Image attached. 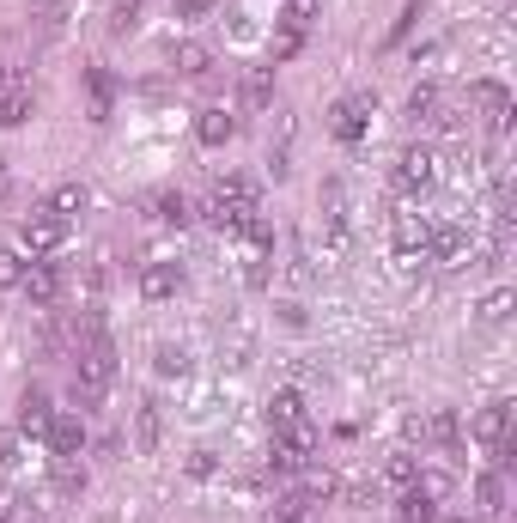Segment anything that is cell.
I'll list each match as a JSON object with an SVG mask.
<instances>
[{
  "mask_svg": "<svg viewBox=\"0 0 517 523\" xmlns=\"http://www.w3.org/2000/svg\"><path fill=\"white\" fill-rule=\"evenodd\" d=\"M19 244L31 250V262H37V256H55V250L67 244V219H55V213H31L25 226H19Z\"/></svg>",
  "mask_w": 517,
  "mask_h": 523,
  "instance_id": "obj_1",
  "label": "cell"
},
{
  "mask_svg": "<svg viewBox=\"0 0 517 523\" xmlns=\"http://www.w3.org/2000/svg\"><path fill=\"white\" fill-rule=\"evenodd\" d=\"M426 250H432L438 262H445V268H469V262H475V238H469L463 226H438Z\"/></svg>",
  "mask_w": 517,
  "mask_h": 523,
  "instance_id": "obj_2",
  "label": "cell"
},
{
  "mask_svg": "<svg viewBox=\"0 0 517 523\" xmlns=\"http://www.w3.org/2000/svg\"><path fill=\"white\" fill-rule=\"evenodd\" d=\"M426 244H432V219H420V213H396V256H402V262H420Z\"/></svg>",
  "mask_w": 517,
  "mask_h": 523,
  "instance_id": "obj_3",
  "label": "cell"
},
{
  "mask_svg": "<svg viewBox=\"0 0 517 523\" xmlns=\"http://www.w3.org/2000/svg\"><path fill=\"white\" fill-rule=\"evenodd\" d=\"M177 286H183V268L177 262H146L140 268V298H146V305H165Z\"/></svg>",
  "mask_w": 517,
  "mask_h": 523,
  "instance_id": "obj_4",
  "label": "cell"
},
{
  "mask_svg": "<svg viewBox=\"0 0 517 523\" xmlns=\"http://www.w3.org/2000/svg\"><path fill=\"white\" fill-rule=\"evenodd\" d=\"M438 177V153H432V146H408V153L396 159V183L402 189H426Z\"/></svg>",
  "mask_w": 517,
  "mask_h": 523,
  "instance_id": "obj_5",
  "label": "cell"
},
{
  "mask_svg": "<svg viewBox=\"0 0 517 523\" xmlns=\"http://www.w3.org/2000/svg\"><path fill=\"white\" fill-rule=\"evenodd\" d=\"M25 298H31L37 311H49L55 298H61V274H55V262H31V268H25Z\"/></svg>",
  "mask_w": 517,
  "mask_h": 523,
  "instance_id": "obj_6",
  "label": "cell"
},
{
  "mask_svg": "<svg viewBox=\"0 0 517 523\" xmlns=\"http://www.w3.org/2000/svg\"><path fill=\"white\" fill-rule=\"evenodd\" d=\"M335 493H341V481H335L329 469H317V463H305V469H299V487H292V499H299L305 511H311L317 499H335Z\"/></svg>",
  "mask_w": 517,
  "mask_h": 523,
  "instance_id": "obj_7",
  "label": "cell"
},
{
  "mask_svg": "<svg viewBox=\"0 0 517 523\" xmlns=\"http://www.w3.org/2000/svg\"><path fill=\"white\" fill-rule=\"evenodd\" d=\"M49 444H55V457H80L86 451V420L80 414H55L49 420Z\"/></svg>",
  "mask_w": 517,
  "mask_h": 523,
  "instance_id": "obj_8",
  "label": "cell"
},
{
  "mask_svg": "<svg viewBox=\"0 0 517 523\" xmlns=\"http://www.w3.org/2000/svg\"><path fill=\"white\" fill-rule=\"evenodd\" d=\"M469 98L487 110V122H493V128H505V122H511V92H505L499 80H475V92H469Z\"/></svg>",
  "mask_w": 517,
  "mask_h": 523,
  "instance_id": "obj_9",
  "label": "cell"
},
{
  "mask_svg": "<svg viewBox=\"0 0 517 523\" xmlns=\"http://www.w3.org/2000/svg\"><path fill=\"white\" fill-rule=\"evenodd\" d=\"M505 426H511V402H487L475 414V438L487 444V451H493V444H505Z\"/></svg>",
  "mask_w": 517,
  "mask_h": 523,
  "instance_id": "obj_10",
  "label": "cell"
},
{
  "mask_svg": "<svg viewBox=\"0 0 517 523\" xmlns=\"http://www.w3.org/2000/svg\"><path fill=\"white\" fill-rule=\"evenodd\" d=\"M49 420H55L49 396H43V390H25V402H19V432L37 438V432H49Z\"/></svg>",
  "mask_w": 517,
  "mask_h": 523,
  "instance_id": "obj_11",
  "label": "cell"
},
{
  "mask_svg": "<svg viewBox=\"0 0 517 523\" xmlns=\"http://www.w3.org/2000/svg\"><path fill=\"white\" fill-rule=\"evenodd\" d=\"M365 104H372V98H347V104H335V122H329V128H335V140H347V146H353V140L365 134Z\"/></svg>",
  "mask_w": 517,
  "mask_h": 523,
  "instance_id": "obj_12",
  "label": "cell"
},
{
  "mask_svg": "<svg viewBox=\"0 0 517 523\" xmlns=\"http://www.w3.org/2000/svg\"><path fill=\"white\" fill-rule=\"evenodd\" d=\"M195 134H201V146H226L232 134H238V122H232V110H201V122H195Z\"/></svg>",
  "mask_w": 517,
  "mask_h": 523,
  "instance_id": "obj_13",
  "label": "cell"
},
{
  "mask_svg": "<svg viewBox=\"0 0 517 523\" xmlns=\"http://www.w3.org/2000/svg\"><path fill=\"white\" fill-rule=\"evenodd\" d=\"M171 67L183 73V80H201V73L213 67V49H207V43H177V49H171Z\"/></svg>",
  "mask_w": 517,
  "mask_h": 523,
  "instance_id": "obj_14",
  "label": "cell"
},
{
  "mask_svg": "<svg viewBox=\"0 0 517 523\" xmlns=\"http://www.w3.org/2000/svg\"><path fill=\"white\" fill-rule=\"evenodd\" d=\"M414 493H420L426 505H445V499L457 493V481H451L445 469H414Z\"/></svg>",
  "mask_w": 517,
  "mask_h": 523,
  "instance_id": "obj_15",
  "label": "cell"
},
{
  "mask_svg": "<svg viewBox=\"0 0 517 523\" xmlns=\"http://www.w3.org/2000/svg\"><path fill=\"white\" fill-rule=\"evenodd\" d=\"M19 122H31V86H7L0 92V128H19Z\"/></svg>",
  "mask_w": 517,
  "mask_h": 523,
  "instance_id": "obj_16",
  "label": "cell"
},
{
  "mask_svg": "<svg viewBox=\"0 0 517 523\" xmlns=\"http://www.w3.org/2000/svg\"><path fill=\"white\" fill-rule=\"evenodd\" d=\"M86 92H92V122H104L110 104H116V80H110V67H92V73H86Z\"/></svg>",
  "mask_w": 517,
  "mask_h": 523,
  "instance_id": "obj_17",
  "label": "cell"
},
{
  "mask_svg": "<svg viewBox=\"0 0 517 523\" xmlns=\"http://www.w3.org/2000/svg\"><path fill=\"white\" fill-rule=\"evenodd\" d=\"M268 420H274V432L299 426V420H305V396H299V390H280V396L268 402Z\"/></svg>",
  "mask_w": 517,
  "mask_h": 523,
  "instance_id": "obj_18",
  "label": "cell"
},
{
  "mask_svg": "<svg viewBox=\"0 0 517 523\" xmlns=\"http://www.w3.org/2000/svg\"><path fill=\"white\" fill-rule=\"evenodd\" d=\"M86 201H92V195H86V183H61V189L49 195V207H43V213H55V219H73V213H86Z\"/></svg>",
  "mask_w": 517,
  "mask_h": 523,
  "instance_id": "obj_19",
  "label": "cell"
},
{
  "mask_svg": "<svg viewBox=\"0 0 517 523\" xmlns=\"http://www.w3.org/2000/svg\"><path fill=\"white\" fill-rule=\"evenodd\" d=\"M426 438H432V444H445V451H463V426H457L451 408H438V414L426 420Z\"/></svg>",
  "mask_w": 517,
  "mask_h": 523,
  "instance_id": "obj_20",
  "label": "cell"
},
{
  "mask_svg": "<svg viewBox=\"0 0 517 523\" xmlns=\"http://www.w3.org/2000/svg\"><path fill=\"white\" fill-rule=\"evenodd\" d=\"M159 402H140V414H134V444L140 451H159Z\"/></svg>",
  "mask_w": 517,
  "mask_h": 523,
  "instance_id": "obj_21",
  "label": "cell"
},
{
  "mask_svg": "<svg viewBox=\"0 0 517 523\" xmlns=\"http://www.w3.org/2000/svg\"><path fill=\"white\" fill-rule=\"evenodd\" d=\"M25 250H0V292H13V286H25Z\"/></svg>",
  "mask_w": 517,
  "mask_h": 523,
  "instance_id": "obj_22",
  "label": "cell"
},
{
  "mask_svg": "<svg viewBox=\"0 0 517 523\" xmlns=\"http://www.w3.org/2000/svg\"><path fill=\"white\" fill-rule=\"evenodd\" d=\"M475 493H481V505H487V511H511V505H505V475H499V469H493V475H481V481H475Z\"/></svg>",
  "mask_w": 517,
  "mask_h": 523,
  "instance_id": "obj_23",
  "label": "cell"
},
{
  "mask_svg": "<svg viewBox=\"0 0 517 523\" xmlns=\"http://www.w3.org/2000/svg\"><path fill=\"white\" fill-rule=\"evenodd\" d=\"M475 317H481V323H505V317H511V292L493 286V292L481 298V311H475Z\"/></svg>",
  "mask_w": 517,
  "mask_h": 523,
  "instance_id": "obj_24",
  "label": "cell"
},
{
  "mask_svg": "<svg viewBox=\"0 0 517 523\" xmlns=\"http://www.w3.org/2000/svg\"><path fill=\"white\" fill-rule=\"evenodd\" d=\"M153 213H159V219H165V226H183V219H189V201H183V195H177V189H165V195H159V201H153Z\"/></svg>",
  "mask_w": 517,
  "mask_h": 523,
  "instance_id": "obj_25",
  "label": "cell"
},
{
  "mask_svg": "<svg viewBox=\"0 0 517 523\" xmlns=\"http://www.w3.org/2000/svg\"><path fill=\"white\" fill-rule=\"evenodd\" d=\"M432 110H438V86H414V92H408V116H414V122H426Z\"/></svg>",
  "mask_w": 517,
  "mask_h": 523,
  "instance_id": "obj_26",
  "label": "cell"
},
{
  "mask_svg": "<svg viewBox=\"0 0 517 523\" xmlns=\"http://www.w3.org/2000/svg\"><path fill=\"white\" fill-rule=\"evenodd\" d=\"M432 517H438V505H426V499L408 487V493H402V523H432Z\"/></svg>",
  "mask_w": 517,
  "mask_h": 523,
  "instance_id": "obj_27",
  "label": "cell"
},
{
  "mask_svg": "<svg viewBox=\"0 0 517 523\" xmlns=\"http://www.w3.org/2000/svg\"><path fill=\"white\" fill-rule=\"evenodd\" d=\"M134 19H140V0H110V31H116V37L134 31Z\"/></svg>",
  "mask_w": 517,
  "mask_h": 523,
  "instance_id": "obj_28",
  "label": "cell"
},
{
  "mask_svg": "<svg viewBox=\"0 0 517 523\" xmlns=\"http://www.w3.org/2000/svg\"><path fill=\"white\" fill-rule=\"evenodd\" d=\"M183 371H189V353L165 341V347H159V378H183Z\"/></svg>",
  "mask_w": 517,
  "mask_h": 523,
  "instance_id": "obj_29",
  "label": "cell"
},
{
  "mask_svg": "<svg viewBox=\"0 0 517 523\" xmlns=\"http://www.w3.org/2000/svg\"><path fill=\"white\" fill-rule=\"evenodd\" d=\"M384 475H390V481H396V487H414V457H408V451H396V457H390V469H384Z\"/></svg>",
  "mask_w": 517,
  "mask_h": 523,
  "instance_id": "obj_30",
  "label": "cell"
},
{
  "mask_svg": "<svg viewBox=\"0 0 517 523\" xmlns=\"http://www.w3.org/2000/svg\"><path fill=\"white\" fill-rule=\"evenodd\" d=\"M244 104H250V110L268 104V73H250V80H244Z\"/></svg>",
  "mask_w": 517,
  "mask_h": 523,
  "instance_id": "obj_31",
  "label": "cell"
},
{
  "mask_svg": "<svg viewBox=\"0 0 517 523\" xmlns=\"http://www.w3.org/2000/svg\"><path fill=\"white\" fill-rule=\"evenodd\" d=\"M219 13V0H177V19H207Z\"/></svg>",
  "mask_w": 517,
  "mask_h": 523,
  "instance_id": "obj_32",
  "label": "cell"
},
{
  "mask_svg": "<svg viewBox=\"0 0 517 523\" xmlns=\"http://www.w3.org/2000/svg\"><path fill=\"white\" fill-rule=\"evenodd\" d=\"M25 457H19V438H0V475H7V469H19Z\"/></svg>",
  "mask_w": 517,
  "mask_h": 523,
  "instance_id": "obj_33",
  "label": "cell"
},
{
  "mask_svg": "<svg viewBox=\"0 0 517 523\" xmlns=\"http://www.w3.org/2000/svg\"><path fill=\"white\" fill-rule=\"evenodd\" d=\"M292 49H299V31H280V37H274V61H286Z\"/></svg>",
  "mask_w": 517,
  "mask_h": 523,
  "instance_id": "obj_34",
  "label": "cell"
},
{
  "mask_svg": "<svg viewBox=\"0 0 517 523\" xmlns=\"http://www.w3.org/2000/svg\"><path fill=\"white\" fill-rule=\"evenodd\" d=\"M274 523H311V511H299V505H274Z\"/></svg>",
  "mask_w": 517,
  "mask_h": 523,
  "instance_id": "obj_35",
  "label": "cell"
},
{
  "mask_svg": "<svg viewBox=\"0 0 517 523\" xmlns=\"http://www.w3.org/2000/svg\"><path fill=\"white\" fill-rule=\"evenodd\" d=\"M414 19H420V0H414V7H408V13H402V19H396V31H390V37H396V43H402V37H408V31H414Z\"/></svg>",
  "mask_w": 517,
  "mask_h": 523,
  "instance_id": "obj_36",
  "label": "cell"
},
{
  "mask_svg": "<svg viewBox=\"0 0 517 523\" xmlns=\"http://www.w3.org/2000/svg\"><path fill=\"white\" fill-rule=\"evenodd\" d=\"M19 511V499H13V487H7V475H0V517H13Z\"/></svg>",
  "mask_w": 517,
  "mask_h": 523,
  "instance_id": "obj_37",
  "label": "cell"
},
{
  "mask_svg": "<svg viewBox=\"0 0 517 523\" xmlns=\"http://www.w3.org/2000/svg\"><path fill=\"white\" fill-rule=\"evenodd\" d=\"M7 195H13V171H7V165H0V201H7Z\"/></svg>",
  "mask_w": 517,
  "mask_h": 523,
  "instance_id": "obj_38",
  "label": "cell"
},
{
  "mask_svg": "<svg viewBox=\"0 0 517 523\" xmlns=\"http://www.w3.org/2000/svg\"><path fill=\"white\" fill-rule=\"evenodd\" d=\"M13 86V73H7V61H0V92H7Z\"/></svg>",
  "mask_w": 517,
  "mask_h": 523,
  "instance_id": "obj_39",
  "label": "cell"
},
{
  "mask_svg": "<svg viewBox=\"0 0 517 523\" xmlns=\"http://www.w3.org/2000/svg\"><path fill=\"white\" fill-rule=\"evenodd\" d=\"M451 523H475V517H451Z\"/></svg>",
  "mask_w": 517,
  "mask_h": 523,
  "instance_id": "obj_40",
  "label": "cell"
}]
</instances>
